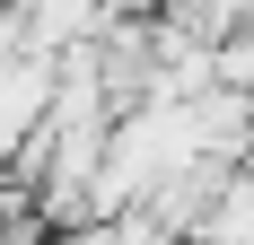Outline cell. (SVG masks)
<instances>
[{"mask_svg":"<svg viewBox=\"0 0 254 245\" xmlns=\"http://www.w3.org/2000/svg\"><path fill=\"white\" fill-rule=\"evenodd\" d=\"M237 167H246V175H254V131H246V158H237Z\"/></svg>","mask_w":254,"mask_h":245,"instance_id":"1","label":"cell"}]
</instances>
